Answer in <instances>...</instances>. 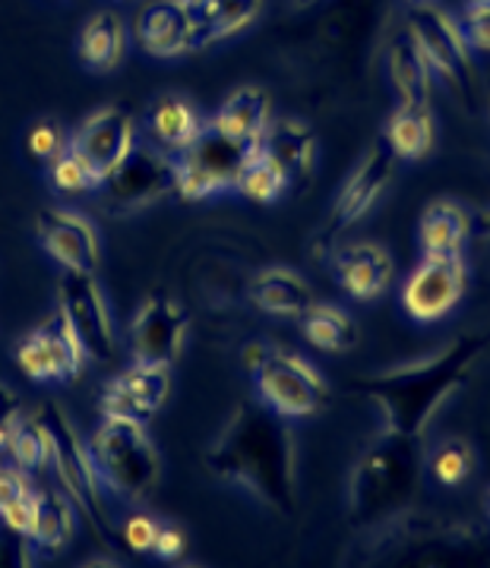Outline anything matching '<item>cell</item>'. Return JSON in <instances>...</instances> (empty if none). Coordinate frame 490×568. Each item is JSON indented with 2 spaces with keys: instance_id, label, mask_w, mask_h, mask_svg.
Instances as JSON below:
<instances>
[{
  "instance_id": "cell-1",
  "label": "cell",
  "mask_w": 490,
  "mask_h": 568,
  "mask_svg": "<svg viewBox=\"0 0 490 568\" xmlns=\"http://www.w3.org/2000/svg\"><path fill=\"white\" fill-rule=\"evenodd\" d=\"M206 470L276 515L298 511V439L263 402H241L203 452Z\"/></svg>"
},
{
  "instance_id": "cell-2",
  "label": "cell",
  "mask_w": 490,
  "mask_h": 568,
  "mask_svg": "<svg viewBox=\"0 0 490 568\" xmlns=\"http://www.w3.org/2000/svg\"><path fill=\"white\" fill-rule=\"evenodd\" d=\"M488 347L490 332H469L414 361L370 373L354 392L380 414V429L421 439L437 414L466 388Z\"/></svg>"
},
{
  "instance_id": "cell-3",
  "label": "cell",
  "mask_w": 490,
  "mask_h": 568,
  "mask_svg": "<svg viewBox=\"0 0 490 568\" xmlns=\"http://www.w3.org/2000/svg\"><path fill=\"white\" fill-rule=\"evenodd\" d=\"M260 268V244L238 227H203L178 253L174 297L193 316L231 320L250 304V282Z\"/></svg>"
},
{
  "instance_id": "cell-4",
  "label": "cell",
  "mask_w": 490,
  "mask_h": 568,
  "mask_svg": "<svg viewBox=\"0 0 490 568\" xmlns=\"http://www.w3.org/2000/svg\"><path fill=\"white\" fill-rule=\"evenodd\" d=\"M424 477L421 439L380 429L370 439L348 480V521L354 528L373 530L406 511Z\"/></svg>"
},
{
  "instance_id": "cell-5",
  "label": "cell",
  "mask_w": 490,
  "mask_h": 568,
  "mask_svg": "<svg viewBox=\"0 0 490 568\" xmlns=\"http://www.w3.org/2000/svg\"><path fill=\"white\" fill-rule=\"evenodd\" d=\"M387 17V0H327L294 48L317 77L358 80L380 58Z\"/></svg>"
},
{
  "instance_id": "cell-6",
  "label": "cell",
  "mask_w": 490,
  "mask_h": 568,
  "mask_svg": "<svg viewBox=\"0 0 490 568\" xmlns=\"http://www.w3.org/2000/svg\"><path fill=\"white\" fill-rule=\"evenodd\" d=\"M373 540L368 552L380 562L399 566H488L490 562V534L488 530L450 521L440 515L421 511H399L396 518L373 528Z\"/></svg>"
},
{
  "instance_id": "cell-7",
  "label": "cell",
  "mask_w": 490,
  "mask_h": 568,
  "mask_svg": "<svg viewBox=\"0 0 490 568\" xmlns=\"http://www.w3.org/2000/svg\"><path fill=\"white\" fill-rule=\"evenodd\" d=\"M41 426L48 429L51 439V467L58 474V484L67 493V499L73 503L77 515L86 521V528L92 530V537L99 540L104 552H118L121 549V537H118V525L111 521V511L104 503V484L99 470L92 465L89 446L80 439L77 426L70 420V414L61 405L48 402L36 410Z\"/></svg>"
},
{
  "instance_id": "cell-8",
  "label": "cell",
  "mask_w": 490,
  "mask_h": 568,
  "mask_svg": "<svg viewBox=\"0 0 490 568\" xmlns=\"http://www.w3.org/2000/svg\"><path fill=\"white\" fill-rule=\"evenodd\" d=\"M89 455L108 493L127 503H140L152 493L162 474L159 448L149 439L143 420L102 417L89 436Z\"/></svg>"
},
{
  "instance_id": "cell-9",
  "label": "cell",
  "mask_w": 490,
  "mask_h": 568,
  "mask_svg": "<svg viewBox=\"0 0 490 568\" xmlns=\"http://www.w3.org/2000/svg\"><path fill=\"white\" fill-rule=\"evenodd\" d=\"M406 29L418 41L433 80L450 89L452 102H459L466 111H478L484 104V80L462 32V22H456L447 10L433 3H414Z\"/></svg>"
},
{
  "instance_id": "cell-10",
  "label": "cell",
  "mask_w": 490,
  "mask_h": 568,
  "mask_svg": "<svg viewBox=\"0 0 490 568\" xmlns=\"http://www.w3.org/2000/svg\"><path fill=\"white\" fill-rule=\"evenodd\" d=\"M244 366L253 376L260 402L276 414H282L286 420L313 417L317 410L327 407V379L301 354L266 342H250L244 347Z\"/></svg>"
},
{
  "instance_id": "cell-11",
  "label": "cell",
  "mask_w": 490,
  "mask_h": 568,
  "mask_svg": "<svg viewBox=\"0 0 490 568\" xmlns=\"http://www.w3.org/2000/svg\"><path fill=\"white\" fill-rule=\"evenodd\" d=\"M396 164H399V159L392 155V149L383 142V136L358 159V164L351 168V174L339 186L336 200L329 205L327 219L313 234L317 253H336L348 231L361 219H368L370 212L380 205V200L387 196L389 186L396 181Z\"/></svg>"
},
{
  "instance_id": "cell-12",
  "label": "cell",
  "mask_w": 490,
  "mask_h": 568,
  "mask_svg": "<svg viewBox=\"0 0 490 568\" xmlns=\"http://www.w3.org/2000/svg\"><path fill=\"white\" fill-rule=\"evenodd\" d=\"M253 145L222 136L212 123H206L200 140L174 155V193L187 203L212 200L234 193L238 171Z\"/></svg>"
},
{
  "instance_id": "cell-13",
  "label": "cell",
  "mask_w": 490,
  "mask_h": 568,
  "mask_svg": "<svg viewBox=\"0 0 490 568\" xmlns=\"http://www.w3.org/2000/svg\"><path fill=\"white\" fill-rule=\"evenodd\" d=\"M111 215H127L174 193V155L156 142H133L121 164L99 186Z\"/></svg>"
},
{
  "instance_id": "cell-14",
  "label": "cell",
  "mask_w": 490,
  "mask_h": 568,
  "mask_svg": "<svg viewBox=\"0 0 490 568\" xmlns=\"http://www.w3.org/2000/svg\"><path fill=\"white\" fill-rule=\"evenodd\" d=\"M58 313L70 332L77 335L82 354L96 364H108L118 354V335L111 325V313L96 275L89 272H67L58 284Z\"/></svg>"
},
{
  "instance_id": "cell-15",
  "label": "cell",
  "mask_w": 490,
  "mask_h": 568,
  "mask_svg": "<svg viewBox=\"0 0 490 568\" xmlns=\"http://www.w3.org/2000/svg\"><path fill=\"white\" fill-rule=\"evenodd\" d=\"M469 287V265L462 256H424L402 284V310L414 323H440L462 304Z\"/></svg>"
},
{
  "instance_id": "cell-16",
  "label": "cell",
  "mask_w": 490,
  "mask_h": 568,
  "mask_svg": "<svg viewBox=\"0 0 490 568\" xmlns=\"http://www.w3.org/2000/svg\"><path fill=\"white\" fill-rule=\"evenodd\" d=\"M82 364H86V354L77 335L70 332V325L63 323L61 313L48 316L17 345V366L32 383L67 386L80 379Z\"/></svg>"
},
{
  "instance_id": "cell-17",
  "label": "cell",
  "mask_w": 490,
  "mask_h": 568,
  "mask_svg": "<svg viewBox=\"0 0 490 568\" xmlns=\"http://www.w3.org/2000/svg\"><path fill=\"white\" fill-rule=\"evenodd\" d=\"M190 313L171 294H149L130 323V347L140 364L171 366L181 357Z\"/></svg>"
},
{
  "instance_id": "cell-18",
  "label": "cell",
  "mask_w": 490,
  "mask_h": 568,
  "mask_svg": "<svg viewBox=\"0 0 490 568\" xmlns=\"http://www.w3.org/2000/svg\"><path fill=\"white\" fill-rule=\"evenodd\" d=\"M41 250L67 268V272H89L96 275L102 263L99 234L86 215H77L70 209H41L36 215Z\"/></svg>"
},
{
  "instance_id": "cell-19",
  "label": "cell",
  "mask_w": 490,
  "mask_h": 568,
  "mask_svg": "<svg viewBox=\"0 0 490 568\" xmlns=\"http://www.w3.org/2000/svg\"><path fill=\"white\" fill-rule=\"evenodd\" d=\"M133 142H137L133 114L121 104H108V108L92 111L80 123V130L70 136V149L104 181L121 164Z\"/></svg>"
},
{
  "instance_id": "cell-20",
  "label": "cell",
  "mask_w": 490,
  "mask_h": 568,
  "mask_svg": "<svg viewBox=\"0 0 490 568\" xmlns=\"http://www.w3.org/2000/svg\"><path fill=\"white\" fill-rule=\"evenodd\" d=\"M260 149L272 159V164L286 174L288 196L307 193L317 181V159H320V140L317 130L301 118H279L269 121Z\"/></svg>"
},
{
  "instance_id": "cell-21",
  "label": "cell",
  "mask_w": 490,
  "mask_h": 568,
  "mask_svg": "<svg viewBox=\"0 0 490 568\" xmlns=\"http://www.w3.org/2000/svg\"><path fill=\"white\" fill-rule=\"evenodd\" d=\"M168 392H171L168 366L133 361V366H127L121 376H114L104 386L99 410L102 417H130V420L146 424L152 414H159Z\"/></svg>"
},
{
  "instance_id": "cell-22",
  "label": "cell",
  "mask_w": 490,
  "mask_h": 568,
  "mask_svg": "<svg viewBox=\"0 0 490 568\" xmlns=\"http://www.w3.org/2000/svg\"><path fill=\"white\" fill-rule=\"evenodd\" d=\"M332 272L351 301L370 304L389 291L396 263L383 244H351L332 253Z\"/></svg>"
},
{
  "instance_id": "cell-23",
  "label": "cell",
  "mask_w": 490,
  "mask_h": 568,
  "mask_svg": "<svg viewBox=\"0 0 490 568\" xmlns=\"http://www.w3.org/2000/svg\"><path fill=\"white\" fill-rule=\"evenodd\" d=\"M137 44L152 58H178L193 51V20L178 0H152L133 22Z\"/></svg>"
},
{
  "instance_id": "cell-24",
  "label": "cell",
  "mask_w": 490,
  "mask_h": 568,
  "mask_svg": "<svg viewBox=\"0 0 490 568\" xmlns=\"http://www.w3.org/2000/svg\"><path fill=\"white\" fill-rule=\"evenodd\" d=\"M383 67H387V80L399 102L430 104L433 73H430L428 61H424L418 41L411 39L409 29H399V32L383 44Z\"/></svg>"
},
{
  "instance_id": "cell-25",
  "label": "cell",
  "mask_w": 490,
  "mask_h": 568,
  "mask_svg": "<svg viewBox=\"0 0 490 568\" xmlns=\"http://www.w3.org/2000/svg\"><path fill=\"white\" fill-rule=\"evenodd\" d=\"M247 297L260 313L282 316V320H298L307 306L313 304L310 284L301 278V272H294L288 265H260Z\"/></svg>"
},
{
  "instance_id": "cell-26",
  "label": "cell",
  "mask_w": 490,
  "mask_h": 568,
  "mask_svg": "<svg viewBox=\"0 0 490 568\" xmlns=\"http://www.w3.org/2000/svg\"><path fill=\"white\" fill-rule=\"evenodd\" d=\"M269 121H272L269 95L260 85H241V89H234L228 95L209 123L228 140L244 142V145H260Z\"/></svg>"
},
{
  "instance_id": "cell-27",
  "label": "cell",
  "mask_w": 490,
  "mask_h": 568,
  "mask_svg": "<svg viewBox=\"0 0 490 568\" xmlns=\"http://www.w3.org/2000/svg\"><path fill=\"white\" fill-rule=\"evenodd\" d=\"M260 10H263V0H193L187 7L193 20V51L247 29L260 17Z\"/></svg>"
},
{
  "instance_id": "cell-28",
  "label": "cell",
  "mask_w": 490,
  "mask_h": 568,
  "mask_svg": "<svg viewBox=\"0 0 490 568\" xmlns=\"http://www.w3.org/2000/svg\"><path fill=\"white\" fill-rule=\"evenodd\" d=\"M146 126H149L156 145H162L164 152H171V155L184 152L187 145H193L206 130L197 108L187 102L184 95H162V99H156L152 108H149V114H146Z\"/></svg>"
},
{
  "instance_id": "cell-29",
  "label": "cell",
  "mask_w": 490,
  "mask_h": 568,
  "mask_svg": "<svg viewBox=\"0 0 490 568\" xmlns=\"http://www.w3.org/2000/svg\"><path fill=\"white\" fill-rule=\"evenodd\" d=\"M469 234V212L452 200L430 203L418 222V241H421L424 256H462Z\"/></svg>"
},
{
  "instance_id": "cell-30",
  "label": "cell",
  "mask_w": 490,
  "mask_h": 568,
  "mask_svg": "<svg viewBox=\"0 0 490 568\" xmlns=\"http://www.w3.org/2000/svg\"><path fill=\"white\" fill-rule=\"evenodd\" d=\"M433 140H437V126H433L430 104H396V111L389 114L383 126V142L399 162L424 159L433 149Z\"/></svg>"
},
{
  "instance_id": "cell-31",
  "label": "cell",
  "mask_w": 490,
  "mask_h": 568,
  "mask_svg": "<svg viewBox=\"0 0 490 568\" xmlns=\"http://www.w3.org/2000/svg\"><path fill=\"white\" fill-rule=\"evenodd\" d=\"M77 534V508L63 489H39L32 493V530L29 540L36 549L58 552Z\"/></svg>"
},
{
  "instance_id": "cell-32",
  "label": "cell",
  "mask_w": 490,
  "mask_h": 568,
  "mask_svg": "<svg viewBox=\"0 0 490 568\" xmlns=\"http://www.w3.org/2000/svg\"><path fill=\"white\" fill-rule=\"evenodd\" d=\"M123 22L114 10H99L82 26L77 51L86 70L92 73H108L114 70L123 58Z\"/></svg>"
},
{
  "instance_id": "cell-33",
  "label": "cell",
  "mask_w": 490,
  "mask_h": 568,
  "mask_svg": "<svg viewBox=\"0 0 490 568\" xmlns=\"http://www.w3.org/2000/svg\"><path fill=\"white\" fill-rule=\"evenodd\" d=\"M298 325H301V335L307 342L327 354H346L358 345V325L351 323L346 310H339V306L313 301L298 316Z\"/></svg>"
},
{
  "instance_id": "cell-34",
  "label": "cell",
  "mask_w": 490,
  "mask_h": 568,
  "mask_svg": "<svg viewBox=\"0 0 490 568\" xmlns=\"http://www.w3.org/2000/svg\"><path fill=\"white\" fill-rule=\"evenodd\" d=\"M478 467V455L466 436H447L424 452V474L440 487H462Z\"/></svg>"
},
{
  "instance_id": "cell-35",
  "label": "cell",
  "mask_w": 490,
  "mask_h": 568,
  "mask_svg": "<svg viewBox=\"0 0 490 568\" xmlns=\"http://www.w3.org/2000/svg\"><path fill=\"white\" fill-rule=\"evenodd\" d=\"M234 193H241L244 200L257 205L279 203L282 196H288L286 174L272 164V159L266 155L260 145H253L244 164H241V171H238Z\"/></svg>"
},
{
  "instance_id": "cell-36",
  "label": "cell",
  "mask_w": 490,
  "mask_h": 568,
  "mask_svg": "<svg viewBox=\"0 0 490 568\" xmlns=\"http://www.w3.org/2000/svg\"><path fill=\"white\" fill-rule=\"evenodd\" d=\"M7 452H10L13 465L26 474H41L44 467H51V439L36 414L32 417L20 414V420L7 436Z\"/></svg>"
},
{
  "instance_id": "cell-37",
  "label": "cell",
  "mask_w": 490,
  "mask_h": 568,
  "mask_svg": "<svg viewBox=\"0 0 490 568\" xmlns=\"http://www.w3.org/2000/svg\"><path fill=\"white\" fill-rule=\"evenodd\" d=\"M67 145H70V136H67L63 123L54 121V118H41L26 133V155L41 171H48L51 164L58 162Z\"/></svg>"
},
{
  "instance_id": "cell-38",
  "label": "cell",
  "mask_w": 490,
  "mask_h": 568,
  "mask_svg": "<svg viewBox=\"0 0 490 568\" xmlns=\"http://www.w3.org/2000/svg\"><path fill=\"white\" fill-rule=\"evenodd\" d=\"M48 174H51V183L61 190V193H92V190H99L102 186V178L89 168V164L82 162L80 155L67 145L61 152V159L48 168Z\"/></svg>"
},
{
  "instance_id": "cell-39",
  "label": "cell",
  "mask_w": 490,
  "mask_h": 568,
  "mask_svg": "<svg viewBox=\"0 0 490 568\" xmlns=\"http://www.w3.org/2000/svg\"><path fill=\"white\" fill-rule=\"evenodd\" d=\"M162 530V521L149 518V515H130L118 528V537H121V547L130 549V552H152L156 549V537Z\"/></svg>"
},
{
  "instance_id": "cell-40",
  "label": "cell",
  "mask_w": 490,
  "mask_h": 568,
  "mask_svg": "<svg viewBox=\"0 0 490 568\" xmlns=\"http://www.w3.org/2000/svg\"><path fill=\"white\" fill-rule=\"evenodd\" d=\"M32 540L26 534H17L10 528H0V566L3 568H22L32 562Z\"/></svg>"
},
{
  "instance_id": "cell-41",
  "label": "cell",
  "mask_w": 490,
  "mask_h": 568,
  "mask_svg": "<svg viewBox=\"0 0 490 568\" xmlns=\"http://www.w3.org/2000/svg\"><path fill=\"white\" fill-rule=\"evenodd\" d=\"M26 496H32L26 470H20V467H0V515L10 506H17Z\"/></svg>"
},
{
  "instance_id": "cell-42",
  "label": "cell",
  "mask_w": 490,
  "mask_h": 568,
  "mask_svg": "<svg viewBox=\"0 0 490 568\" xmlns=\"http://www.w3.org/2000/svg\"><path fill=\"white\" fill-rule=\"evenodd\" d=\"M462 32H466V39H469L474 54H490V10L466 13Z\"/></svg>"
},
{
  "instance_id": "cell-43",
  "label": "cell",
  "mask_w": 490,
  "mask_h": 568,
  "mask_svg": "<svg viewBox=\"0 0 490 568\" xmlns=\"http://www.w3.org/2000/svg\"><path fill=\"white\" fill-rule=\"evenodd\" d=\"M20 398H17V392L7 386V383H0V448H7V436H10V429L13 424L20 420Z\"/></svg>"
},
{
  "instance_id": "cell-44",
  "label": "cell",
  "mask_w": 490,
  "mask_h": 568,
  "mask_svg": "<svg viewBox=\"0 0 490 568\" xmlns=\"http://www.w3.org/2000/svg\"><path fill=\"white\" fill-rule=\"evenodd\" d=\"M184 534L178 528H171V525H162V530H159V537H156V556L159 559H168V562H174V559H181L184 556Z\"/></svg>"
},
{
  "instance_id": "cell-45",
  "label": "cell",
  "mask_w": 490,
  "mask_h": 568,
  "mask_svg": "<svg viewBox=\"0 0 490 568\" xmlns=\"http://www.w3.org/2000/svg\"><path fill=\"white\" fill-rule=\"evenodd\" d=\"M0 521H3V528L17 530V534H26V537H29V530H32V496H26L17 506L7 508V511L0 515Z\"/></svg>"
},
{
  "instance_id": "cell-46",
  "label": "cell",
  "mask_w": 490,
  "mask_h": 568,
  "mask_svg": "<svg viewBox=\"0 0 490 568\" xmlns=\"http://www.w3.org/2000/svg\"><path fill=\"white\" fill-rule=\"evenodd\" d=\"M478 10H490V0H466V13H478Z\"/></svg>"
},
{
  "instance_id": "cell-47",
  "label": "cell",
  "mask_w": 490,
  "mask_h": 568,
  "mask_svg": "<svg viewBox=\"0 0 490 568\" xmlns=\"http://www.w3.org/2000/svg\"><path fill=\"white\" fill-rule=\"evenodd\" d=\"M484 104H488L490 111V82H484Z\"/></svg>"
},
{
  "instance_id": "cell-48",
  "label": "cell",
  "mask_w": 490,
  "mask_h": 568,
  "mask_svg": "<svg viewBox=\"0 0 490 568\" xmlns=\"http://www.w3.org/2000/svg\"><path fill=\"white\" fill-rule=\"evenodd\" d=\"M178 3H181V7H190V3H193V0H178Z\"/></svg>"
},
{
  "instance_id": "cell-49",
  "label": "cell",
  "mask_w": 490,
  "mask_h": 568,
  "mask_svg": "<svg viewBox=\"0 0 490 568\" xmlns=\"http://www.w3.org/2000/svg\"><path fill=\"white\" fill-rule=\"evenodd\" d=\"M488 518H490V489H488Z\"/></svg>"
},
{
  "instance_id": "cell-50",
  "label": "cell",
  "mask_w": 490,
  "mask_h": 568,
  "mask_svg": "<svg viewBox=\"0 0 490 568\" xmlns=\"http://www.w3.org/2000/svg\"><path fill=\"white\" fill-rule=\"evenodd\" d=\"M409 3H428V0H409Z\"/></svg>"
},
{
  "instance_id": "cell-51",
  "label": "cell",
  "mask_w": 490,
  "mask_h": 568,
  "mask_svg": "<svg viewBox=\"0 0 490 568\" xmlns=\"http://www.w3.org/2000/svg\"><path fill=\"white\" fill-rule=\"evenodd\" d=\"M301 3H320V0H301Z\"/></svg>"
},
{
  "instance_id": "cell-52",
  "label": "cell",
  "mask_w": 490,
  "mask_h": 568,
  "mask_svg": "<svg viewBox=\"0 0 490 568\" xmlns=\"http://www.w3.org/2000/svg\"><path fill=\"white\" fill-rule=\"evenodd\" d=\"M488 234H490V212H488Z\"/></svg>"
}]
</instances>
